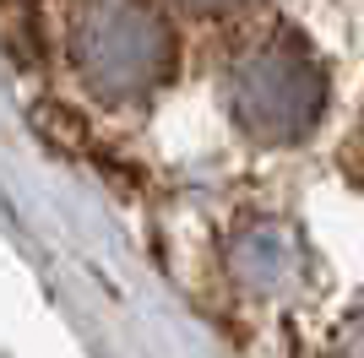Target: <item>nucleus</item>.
Wrapping results in <instances>:
<instances>
[{"label":"nucleus","instance_id":"obj_1","mask_svg":"<svg viewBox=\"0 0 364 358\" xmlns=\"http://www.w3.org/2000/svg\"><path fill=\"white\" fill-rule=\"evenodd\" d=\"M316 76L289 55H267L240 76V114L261 136H294L316 114Z\"/></svg>","mask_w":364,"mask_h":358}]
</instances>
